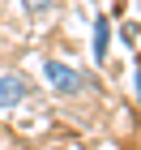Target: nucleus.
<instances>
[{
    "mask_svg": "<svg viewBox=\"0 0 141 150\" xmlns=\"http://www.w3.org/2000/svg\"><path fill=\"white\" fill-rule=\"evenodd\" d=\"M30 94V86H26V77H17V73H0V112H9V107H17Z\"/></svg>",
    "mask_w": 141,
    "mask_h": 150,
    "instance_id": "2",
    "label": "nucleus"
},
{
    "mask_svg": "<svg viewBox=\"0 0 141 150\" xmlns=\"http://www.w3.org/2000/svg\"><path fill=\"white\" fill-rule=\"evenodd\" d=\"M22 4H26V13H43V9H51L56 0H22Z\"/></svg>",
    "mask_w": 141,
    "mask_h": 150,
    "instance_id": "4",
    "label": "nucleus"
},
{
    "mask_svg": "<svg viewBox=\"0 0 141 150\" xmlns=\"http://www.w3.org/2000/svg\"><path fill=\"white\" fill-rule=\"evenodd\" d=\"M43 73H47V86H51V90H60V94L81 90V73L73 69V64H64V60H47Z\"/></svg>",
    "mask_w": 141,
    "mask_h": 150,
    "instance_id": "1",
    "label": "nucleus"
},
{
    "mask_svg": "<svg viewBox=\"0 0 141 150\" xmlns=\"http://www.w3.org/2000/svg\"><path fill=\"white\" fill-rule=\"evenodd\" d=\"M137 99H141V77H137Z\"/></svg>",
    "mask_w": 141,
    "mask_h": 150,
    "instance_id": "5",
    "label": "nucleus"
},
{
    "mask_svg": "<svg viewBox=\"0 0 141 150\" xmlns=\"http://www.w3.org/2000/svg\"><path fill=\"white\" fill-rule=\"evenodd\" d=\"M107 43H111V30H107V17H98L94 22V60L98 64L107 60Z\"/></svg>",
    "mask_w": 141,
    "mask_h": 150,
    "instance_id": "3",
    "label": "nucleus"
}]
</instances>
